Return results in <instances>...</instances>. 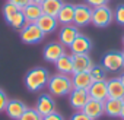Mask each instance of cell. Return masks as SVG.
I'll return each mask as SVG.
<instances>
[{"instance_id":"7","label":"cell","mask_w":124,"mask_h":120,"mask_svg":"<svg viewBox=\"0 0 124 120\" xmlns=\"http://www.w3.org/2000/svg\"><path fill=\"white\" fill-rule=\"evenodd\" d=\"M66 54V47L63 44H60L57 41H53V43H48L45 47H44V51H42V56L47 62H51V63H55L57 60Z\"/></svg>"},{"instance_id":"27","label":"cell","mask_w":124,"mask_h":120,"mask_svg":"<svg viewBox=\"0 0 124 120\" xmlns=\"http://www.w3.org/2000/svg\"><path fill=\"white\" fill-rule=\"evenodd\" d=\"M114 21L120 25H124V5H118L114 10Z\"/></svg>"},{"instance_id":"14","label":"cell","mask_w":124,"mask_h":120,"mask_svg":"<svg viewBox=\"0 0 124 120\" xmlns=\"http://www.w3.org/2000/svg\"><path fill=\"white\" fill-rule=\"evenodd\" d=\"M89 97L92 100H98V101H105L108 98V88H107V81H98V82H92V85L88 89Z\"/></svg>"},{"instance_id":"30","label":"cell","mask_w":124,"mask_h":120,"mask_svg":"<svg viewBox=\"0 0 124 120\" xmlns=\"http://www.w3.org/2000/svg\"><path fill=\"white\" fill-rule=\"evenodd\" d=\"M8 2L13 3L15 6H18L19 9H23L25 6H28L29 3H32V0H8Z\"/></svg>"},{"instance_id":"17","label":"cell","mask_w":124,"mask_h":120,"mask_svg":"<svg viewBox=\"0 0 124 120\" xmlns=\"http://www.w3.org/2000/svg\"><path fill=\"white\" fill-rule=\"evenodd\" d=\"M123 105H124L123 98H107L104 101V113L109 117H120Z\"/></svg>"},{"instance_id":"3","label":"cell","mask_w":124,"mask_h":120,"mask_svg":"<svg viewBox=\"0 0 124 120\" xmlns=\"http://www.w3.org/2000/svg\"><path fill=\"white\" fill-rule=\"evenodd\" d=\"M3 16H5L6 22H8L13 29H18V31H21V29L25 26V24H26L25 16H23V13H22V9H19L18 6H15V5L10 3V2H8V3L3 6Z\"/></svg>"},{"instance_id":"32","label":"cell","mask_w":124,"mask_h":120,"mask_svg":"<svg viewBox=\"0 0 124 120\" xmlns=\"http://www.w3.org/2000/svg\"><path fill=\"white\" fill-rule=\"evenodd\" d=\"M42 120H64V117L61 116L60 113L54 111V113H51V114H48V116H44Z\"/></svg>"},{"instance_id":"28","label":"cell","mask_w":124,"mask_h":120,"mask_svg":"<svg viewBox=\"0 0 124 120\" xmlns=\"http://www.w3.org/2000/svg\"><path fill=\"white\" fill-rule=\"evenodd\" d=\"M8 101H9L8 94H6L2 88H0V113L5 111V108H6V105H8Z\"/></svg>"},{"instance_id":"9","label":"cell","mask_w":124,"mask_h":120,"mask_svg":"<svg viewBox=\"0 0 124 120\" xmlns=\"http://www.w3.org/2000/svg\"><path fill=\"white\" fill-rule=\"evenodd\" d=\"M42 117L44 116H48L51 113L55 111V103H54V98L50 95V94H41L35 103V107H34Z\"/></svg>"},{"instance_id":"6","label":"cell","mask_w":124,"mask_h":120,"mask_svg":"<svg viewBox=\"0 0 124 120\" xmlns=\"http://www.w3.org/2000/svg\"><path fill=\"white\" fill-rule=\"evenodd\" d=\"M107 70L109 72H118L124 68V62H123V53L112 50L104 54L102 57V63H101Z\"/></svg>"},{"instance_id":"11","label":"cell","mask_w":124,"mask_h":120,"mask_svg":"<svg viewBox=\"0 0 124 120\" xmlns=\"http://www.w3.org/2000/svg\"><path fill=\"white\" fill-rule=\"evenodd\" d=\"M79 35L78 26L70 24V25H63L61 29L58 31V43L63 44L64 47H70V44L76 40V37Z\"/></svg>"},{"instance_id":"34","label":"cell","mask_w":124,"mask_h":120,"mask_svg":"<svg viewBox=\"0 0 124 120\" xmlns=\"http://www.w3.org/2000/svg\"><path fill=\"white\" fill-rule=\"evenodd\" d=\"M32 2H34V3H37V5H42L45 0H32Z\"/></svg>"},{"instance_id":"21","label":"cell","mask_w":124,"mask_h":120,"mask_svg":"<svg viewBox=\"0 0 124 120\" xmlns=\"http://www.w3.org/2000/svg\"><path fill=\"white\" fill-rule=\"evenodd\" d=\"M108 98H123L124 100V85L120 78H112L107 81Z\"/></svg>"},{"instance_id":"31","label":"cell","mask_w":124,"mask_h":120,"mask_svg":"<svg viewBox=\"0 0 124 120\" xmlns=\"http://www.w3.org/2000/svg\"><path fill=\"white\" fill-rule=\"evenodd\" d=\"M70 120H92V119L88 117L83 111H76V113L70 117Z\"/></svg>"},{"instance_id":"18","label":"cell","mask_w":124,"mask_h":120,"mask_svg":"<svg viewBox=\"0 0 124 120\" xmlns=\"http://www.w3.org/2000/svg\"><path fill=\"white\" fill-rule=\"evenodd\" d=\"M35 24L39 26V29H41L45 35H47V34H53V32L57 29V26H58L57 18L50 16V15H45V13H42V15L38 18V21H37Z\"/></svg>"},{"instance_id":"29","label":"cell","mask_w":124,"mask_h":120,"mask_svg":"<svg viewBox=\"0 0 124 120\" xmlns=\"http://www.w3.org/2000/svg\"><path fill=\"white\" fill-rule=\"evenodd\" d=\"M86 2V5H89L92 9L93 8H98V6H104V5H107L109 0H85Z\"/></svg>"},{"instance_id":"19","label":"cell","mask_w":124,"mask_h":120,"mask_svg":"<svg viewBox=\"0 0 124 120\" xmlns=\"http://www.w3.org/2000/svg\"><path fill=\"white\" fill-rule=\"evenodd\" d=\"M57 21L61 25H70L75 22V5L72 3H63L58 15H57Z\"/></svg>"},{"instance_id":"1","label":"cell","mask_w":124,"mask_h":120,"mask_svg":"<svg viewBox=\"0 0 124 120\" xmlns=\"http://www.w3.org/2000/svg\"><path fill=\"white\" fill-rule=\"evenodd\" d=\"M50 73L45 68H34L25 75V86L31 92H38L47 86Z\"/></svg>"},{"instance_id":"33","label":"cell","mask_w":124,"mask_h":120,"mask_svg":"<svg viewBox=\"0 0 124 120\" xmlns=\"http://www.w3.org/2000/svg\"><path fill=\"white\" fill-rule=\"evenodd\" d=\"M120 119H121V120H124V105H123V108H121V113H120Z\"/></svg>"},{"instance_id":"23","label":"cell","mask_w":124,"mask_h":120,"mask_svg":"<svg viewBox=\"0 0 124 120\" xmlns=\"http://www.w3.org/2000/svg\"><path fill=\"white\" fill-rule=\"evenodd\" d=\"M22 13H23V16H25V21L26 22H37L38 21V18L44 13L42 12V8H41V5H37V3H29L28 6H25L23 9H22Z\"/></svg>"},{"instance_id":"16","label":"cell","mask_w":124,"mask_h":120,"mask_svg":"<svg viewBox=\"0 0 124 120\" xmlns=\"http://www.w3.org/2000/svg\"><path fill=\"white\" fill-rule=\"evenodd\" d=\"M88 117H91L92 120L99 119L104 114V101H98V100H92L89 98V101L86 103V105L82 110Z\"/></svg>"},{"instance_id":"20","label":"cell","mask_w":124,"mask_h":120,"mask_svg":"<svg viewBox=\"0 0 124 120\" xmlns=\"http://www.w3.org/2000/svg\"><path fill=\"white\" fill-rule=\"evenodd\" d=\"M70 78H72V84L75 89H89V86L93 82L89 72H76Z\"/></svg>"},{"instance_id":"15","label":"cell","mask_w":124,"mask_h":120,"mask_svg":"<svg viewBox=\"0 0 124 120\" xmlns=\"http://www.w3.org/2000/svg\"><path fill=\"white\" fill-rule=\"evenodd\" d=\"M25 110H26V105L22 101H19V100H9L6 108H5V113L12 120H19L22 117V114L25 113Z\"/></svg>"},{"instance_id":"22","label":"cell","mask_w":124,"mask_h":120,"mask_svg":"<svg viewBox=\"0 0 124 120\" xmlns=\"http://www.w3.org/2000/svg\"><path fill=\"white\" fill-rule=\"evenodd\" d=\"M54 66L58 70V73H61V75H69V76H72L73 72H75L73 70V60H72V56H69V54L61 56L57 62L54 63Z\"/></svg>"},{"instance_id":"25","label":"cell","mask_w":124,"mask_h":120,"mask_svg":"<svg viewBox=\"0 0 124 120\" xmlns=\"http://www.w3.org/2000/svg\"><path fill=\"white\" fill-rule=\"evenodd\" d=\"M107 72L108 70L102 65H93L91 68V70H89V75H91V78H92L93 82H98V81H105Z\"/></svg>"},{"instance_id":"8","label":"cell","mask_w":124,"mask_h":120,"mask_svg":"<svg viewBox=\"0 0 124 120\" xmlns=\"http://www.w3.org/2000/svg\"><path fill=\"white\" fill-rule=\"evenodd\" d=\"M89 92L88 89H72V92L69 94V103L72 105V108H75L76 111H82L83 107L86 105V103L89 101Z\"/></svg>"},{"instance_id":"36","label":"cell","mask_w":124,"mask_h":120,"mask_svg":"<svg viewBox=\"0 0 124 120\" xmlns=\"http://www.w3.org/2000/svg\"><path fill=\"white\" fill-rule=\"evenodd\" d=\"M123 62H124V51H123Z\"/></svg>"},{"instance_id":"2","label":"cell","mask_w":124,"mask_h":120,"mask_svg":"<svg viewBox=\"0 0 124 120\" xmlns=\"http://www.w3.org/2000/svg\"><path fill=\"white\" fill-rule=\"evenodd\" d=\"M47 86H48L50 94L57 95V97L69 95L72 92V89H73L72 78L69 75H61V73H57V75L50 76Z\"/></svg>"},{"instance_id":"12","label":"cell","mask_w":124,"mask_h":120,"mask_svg":"<svg viewBox=\"0 0 124 120\" xmlns=\"http://www.w3.org/2000/svg\"><path fill=\"white\" fill-rule=\"evenodd\" d=\"M69 48L72 50V54H88L92 48V41L86 35L79 34Z\"/></svg>"},{"instance_id":"4","label":"cell","mask_w":124,"mask_h":120,"mask_svg":"<svg viewBox=\"0 0 124 120\" xmlns=\"http://www.w3.org/2000/svg\"><path fill=\"white\" fill-rule=\"evenodd\" d=\"M112 21H114V10L111 8H108L107 5L92 9L91 24H93L96 28H107Z\"/></svg>"},{"instance_id":"5","label":"cell","mask_w":124,"mask_h":120,"mask_svg":"<svg viewBox=\"0 0 124 120\" xmlns=\"http://www.w3.org/2000/svg\"><path fill=\"white\" fill-rule=\"evenodd\" d=\"M45 34L39 29L35 22H26L25 26L21 29V40L25 44H38L42 41Z\"/></svg>"},{"instance_id":"35","label":"cell","mask_w":124,"mask_h":120,"mask_svg":"<svg viewBox=\"0 0 124 120\" xmlns=\"http://www.w3.org/2000/svg\"><path fill=\"white\" fill-rule=\"evenodd\" d=\"M120 79H121V82H123V85H124V73H123V75L120 76Z\"/></svg>"},{"instance_id":"10","label":"cell","mask_w":124,"mask_h":120,"mask_svg":"<svg viewBox=\"0 0 124 120\" xmlns=\"http://www.w3.org/2000/svg\"><path fill=\"white\" fill-rule=\"evenodd\" d=\"M92 21V8L89 5H75V25L85 26Z\"/></svg>"},{"instance_id":"24","label":"cell","mask_w":124,"mask_h":120,"mask_svg":"<svg viewBox=\"0 0 124 120\" xmlns=\"http://www.w3.org/2000/svg\"><path fill=\"white\" fill-rule=\"evenodd\" d=\"M61 6H63V0H45L41 5L42 12L45 15H50V16H54V18H57Z\"/></svg>"},{"instance_id":"13","label":"cell","mask_w":124,"mask_h":120,"mask_svg":"<svg viewBox=\"0 0 124 120\" xmlns=\"http://www.w3.org/2000/svg\"><path fill=\"white\" fill-rule=\"evenodd\" d=\"M72 60H73V73L76 72H89L91 68L93 66L92 59L88 54H72Z\"/></svg>"},{"instance_id":"37","label":"cell","mask_w":124,"mask_h":120,"mask_svg":"<svg viewBox=\"0 0 124 120\" xmlns=\"http://www.w3.org/2000/svg\"><path fill=\"white\" fill-rule=\"evenodd\" d=\"M123 44H124V37H123Z\"/></svg>"},{"instance_id":"26","label":"cell","mask_w":124,"mask_h":120,"mask_svg":"<svg viewBox=\"0 0 124 120\" xmlns=\"http://www.w3.org/2000/svg\"><path fill=\"white\" fill-rule=\"evenodd\" d=\"M19 120H42V116H41L35 108H29V107H26L25 113L22 114V117H21Z\"/></svg>"}]
</instances>
